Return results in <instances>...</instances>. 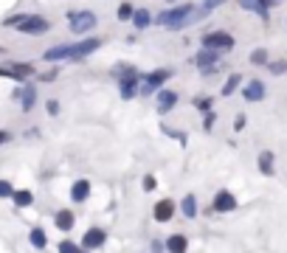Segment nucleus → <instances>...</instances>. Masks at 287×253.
<instances>
[{
    "mask_svg": "<svg viewBox=\"0 0 287 253\" xmlns=\"http://www.w3.org/2000/svg\"><path fill=\"white\" fill-rule=\"evenodd\" d=\"M113 73L124 79V76H135L138 71H135V68H130V65H116V68H113Z\"/></svg>",
    "mask_w": 287,
    "mask_h": 253,
    "instance_id": "c756f323",
    "label": "nucleus"
},
{
    "mask_svg": "<svg viewBox=\"0 0 287 253\" xmlns=\"http://www.w3.org/2000/svg\"><path fill=\"white\" fill-rule=\"evenodd\" d=\"M104 242H107V231L104 228H87L85 231V236H82V250H96V247H102Z\"/></svg>",
    "mask_w": 287,
    "mask_h": 253,
    "instance_id": "0eeeda50",
    "label": "nucleus"
},
{
    "mask_svg": "<svg viewBox=\"0 0 287 253\" xmlns=\"http://www.w3.org/2000/svg\"><path fill=\"white\" fill-rule=\"evenodd\" d=\"M138 90H141V73L118 79V93H121V99H135Z\"/></svg>",
    "mask_w": 287,
    "mask_h": 253,
    "instance_id": "1a4fd4ad",
    "label": "nucleus"
},
{
    "mask_svg": "<svg viewBox=\"0 0 287 253\" xmlns=\"http://www.w3.org/2000/svg\"><path fill=\"white\" fill-rule=\"evenodd\" d=\"M175 211H177V203L175 200H169V197H164V200H158V203H155V219H158V223H169L172 217H175Z\"/></svg>",
    "mask_w": 287,
    "mask_h": 253,
    "instance_id": "9d476101",
    "label": "nucleus"
},
{
    "mask_svg": "<svg viewBox=\"0 0 287 253\" xmlns=\"http://www.w3.org/2000/svg\"><path fill=\"white\" fill-rule=\"evenodd\" d=\"M268 68H270V73H276V76H279V73L287 71V62H284V59H281V62H270Z\"/></svg>",
    "mask_w": 287,
    "mask_h": 253,
    "instance_id": "2f4dec72",
    "label": "nucleus"
},
{
    "mask_svg": "<svg viewBox=\"0 0 287 253\" xmlns=\"http://www.w3.org/2000/svg\"><path fill=\"white\" fill-rule=\"evenodd\" d=\"M203 48H208V51H231L234 48V37L231 34H226V31H211V34H206L203 37Z\"/></svg>",
    "mask_w": 287,
    "mask_h": 253,
    "instance_id": "7ed1b4c3",
    "label": "nucleus"
},
{
    "mask_svg": "<svg viewBox=\"0 0 287 253\" xmlns=\"http://www.w3.org/2000/svg\"><path fill=\"white\" fill-rule=\"evenodd\" d=\"M9 138H12V135H9V133H0V144H6Z\"/></svg>",
    "mask_w": 287,
    "mask_h": 253,
    "instance_id": "ea45409f",
    "label": "nucleus"
},
{
    "mask_svg": "<svg viewBox=\"0 0 287 253\" xmlns=\"http://www.w3.org/2000/svg\"><path fill=\"white\" fill-rule=\"evenodd\" d=\"M96 48H102V40L99 37H93V40H79V42H65V45H54V48H48L43 54V59L48 62H79L85 59V56H90Z\"/></svg>",
    "mask_w": 287,
    "mask_h": 253,
    "instance_id": "f257e3e1",
    "label": "nucleus"
},
{
    "mask_svg": "<svg viewBox=\"0 0 287 253\" xmlns=\"http://www.w3.org/2000/svg\"><path fill=\"white\" fill-rule=\"evenodd\" d=\"M211 208H214V211H220V214H228V211H234V208H237V197H234L231 192H226V188H222V192H217V194H214Z\"/></svg>",
    "mask_w": 287,
    "mask_h": 253,
    "instance_id": "9b49d317",
    "label": "nucleus"
},
{
    "mask_svg": "<svg viewBox=\"0 0 287 253\" xmlns=\"http://www.w3.org/2000/svg\"><path fill=\"white\" fill-rule=\"evenodd\" d=\"M172 3H175V0H172Z\"/></svg>",
    "mask_w": 287,
    "mask_h": 253,
    "instance_id": "79ce46f5",
    "label": "nucleus"
},
{
    "mask_svg": "<svg viewBox=\"0 0 287 253\" xmlns=\"http://www.w3.org/2000/svg\"><path fill=\"white\" fill-rule=\"evenodd\" d=\"M31 73H34V68L25 65V62H9V65H0V76L17 79V82H23V79L31 76Z\"/></svg>",
    "mask_w": 287,
    "mask_h": 253,
    "instance_id": "6e6552de",
    "label": "nucleus"
},
{
    "mask_svg": "<svg viewBox=\"0 0 287 253\" xmlns=\"http://www.w3.org/2000/svg\"><path fill=\"white\" fill-rule=\"evenodd\" d=\"M234 130H237V133H239V130H245V115H237V121H234Z\"/></svg>",
    "mask_w": 287,
    "mask_h": 253,
    "instance_id": "c9c22d12",
    "label": "nucleus"
},
{
    "mask_svg": "<svg viewBox=\"0 0 287 253\" xmlns=\"http://www.w3.org/2000/svg\"><path fill=\"white\" fill-rule=\"evenodd\" d=\"M87 197H90V180L82 177V180H76L74 186H71V200H74V203H85Z\"/></svg>",
    "mask_w": 287,
    "mask_h": 253,
    "instance_id": "2eb2a0df",
    "label": "nucleus"
},
{
    "mask_svg": "<svg viewBox=\"0 0 287 253\" xmlns=\"http://www.w3.org/2000/svg\"><path fill=\"white\" fill-rule=\"evenodd\" d=\"M250 62H253V65H268V51L257 48L253 54H250Z\"/></svg>",
    "mask_w": 287,
    "mask_h": 253,
    "instance_id": "cd10ccee",
    "label": "nucleus"
},
{
    "mask_svg": "<svg viewBox=\"0 0 287 253\" xmlns=\"http://www.w3.org/2000/svg\"><path fill=\"white\" fill-rule=\"evenodd\" d=\"M28 239H31V247H37V250H45V247H48V234H45L43 228H31Z\"/></svg>",
    "mask_w": 287,
    "mask_h": 253,
    "instance_id": "aec40b11",
    "label": "nucleus"
},
{
    "mask_svg": "<svg viewBox=\"0 0 287 253\" xmlns=\"http://www.w3.org/2000/svg\"><path fill=\"white\" fill-rule=\"evenodd\" d=\"M133 23H135V28H147L149 23H152V12H147V9H135V14H133Z\"/></svg>",
    "mask_w": 287,
    "mask_h": 253,
    "instance_id": "4be33fe9",
    "label": "nucleus"
},
{
    "mask_svg": "<svg viewBox=\"0 0 287 253\" xmlns=\"http://www.w3.org/2000/svg\"><path fill=\"white\" fill-rule=\"evenodd\" d=\"M82 247L76 245V242H71V239H62L59 242V253H79Z\"/></svg>",
    "mask_w": 287,
    "mask_h": 253,
    "instance_id": "c85d7f7f",
    "label": "nucleus"
},
{
    "mask_svg": "<svg viewBox=\"0 0 287 253\" xmlns=\"http://www.w3.org/2000/svg\"><path fill=\"white\" fill-rule=\"evenodd\" d=\"M222 3H226V0H203V12H211V9H217V6H222Z\"/></svg>",
    "mask_w": 287,
    "mask_h": 253,
    "instance_id": "72a5a7b5",
    "label": "nucleus"
},
{
    "mask_svg": "<svg viewBox=\"0 0 287 253\" xmlns=\"http://www.w3.org/2000/svg\"><path fill=\"white\" fill-rule=\"evenodd\" d=\"M245 99H248V102H262L265 99V84L259 82V79H250L248 84H245Z\"/></svg>",
    "mask_w": 287,
    "mask_h": 253,
    "instance_id": "dca6fc26",
    "label": "nucleus"
},
{
    "mask_svg": "<svg viewBox=\"0 0 287 253\" xmlns=\"http://www.w3.org/2000/svg\"><path fill=\"white\" fill-rule=\"evenodd\" d=\"M211 124H214V113H206V130H211Z\"/></svg>",
    "mask_w": 287,
    "mask_h": 253,
    "instance_id": "58836bf2",
    "label": "nucleus"
},
{
    "mask_svg": "<svg viewBox=\"0 0 287 253\" xmlns=\"http://www.w3.org/2000/svg\"><path fill=\"white\" fill-rule=\"evenodd\" d=\"M68 23H71L74 34H85V31H90L96 25V14L93 12H74V14H68Z\"/></svg>",
    "mask_w": 287,
    "mask_h": 253,
    "instance_id": "20e7f679",
    "label": "nucleus"
},
{
    "mask_svg": "<svg viewBox=\"0 0 287 253\" xmlns=\"http://www.w3.org/2000/svg\"><path fill=\"white\" fill-rule=\"evenodd\" d=\"M12 200H14V205H17V208H28V205L34 203V194H31L28 188H20V192L12 194Z\"/></svg>",
    "mask_w": 287,
    "mask_h": 253,
    "instance_id": "412c9836",
    "label": "nucleus"
},
{
    "mask_svg": "<svg viewBox=\"0 0 287 253\" xmlns=\"http://www.w3.org/2000/svg\"><path fill=\"white\" fill-rule=\"evenodd\" d=\"M141 186H144V192H155V186H158V183H155L152 175H147L144 180H141Z\"/></svg>",
    "mask_w": 287,
    "mask_h": 253,
    "instance_id": "473e14b6",
    "label": "nucleus"
},
{
    "mask_svg": "<svg viewBox=\"0 0 287 253\" xmlns=\"http://www.w3.org/2000/svg\"><path fill=\"white\" fill-rule=\"evenodd\" d=\"M259 172H262V175H273V155H270V152H262V155H259Z\"/></svg>",
    "mask_w": 287,
    "mask_h": 253,
    "instance_id": "b1692460",
    "label": "nucleus"
},
{
    "mask_svg": "<svg viewBox=\"0 0 287 253\" xmlns=\"http://www.w3.org/2000/svg\"><path fill=\"white\" fill-rule=\"evenodd\" d=\"M166 245V250L169 253H186V245H189V239H186L183 234H172L169 239L164 242Z\"/></svg>",
    "mask_w": 287,
    "mask_h": 253,
    "instance_id": "a211bd4d",
    "label": "nucleus"
},
{
    "mask_svg": "<svg viewBox=\"0 0 287 253\" xmlns=\"http://www.w3.org/2000/svg\"><path fill=\"white\" fill-rule=\"evenodd\" d=\"M48 28H51V23L45 17H37V14H28V17L17 25L20 34H45Z\"/></svg>",
    "mask_w": 287,
    "mask_h": 253,
    "instance_id": "39448f33",
    "label": "nucleus"
},
{
    "mask_svg": "<svg viewBox=\"0 0 287 253\" xmlns=\"http://www.w3.org/2000/svg\"><path fill=\"white\" fill-rule=\"evenodd\" d=\"M192 104H195L200 113H211V96H195V102Z\"/></svg>",
    "mask_w": 287,
    "mask_h": 253,
    "instance_id": "a878e982",
    "label": "nucleus"
},
{
    "mask_svg": "<svg viewBox=\"0 0 287 253\" xmlns=\"http://www.w3.org/2000/svg\"><path fill=\"white\" fill-rule=\"evenodd\" d=\"M48 113H51V115L59 113V102H56V99H51V102H48Z\"/></svg>",
    "mask_w": 287,
    "mask_h": 253,
    "instance_id": "f704fd0d",
    "label": "nucleus"
},
{
    "mask_svg": "<svg viewBox=\"0 0 287 253\" xmlns=\"http://www.w3.org/2000/svg\"><path fill=\"white\" fill-rule=\"evenodd\" d=\"M12 194H14L12 183H9V180H0V200H9Z\"/></svg>",
    "mask_w": 287,
    "mask_h": 253,
    "instance_id": "7c9ffc66",
    "label": "nucleus"
},
{
    "mask_svg": "<svg viewBox=\"0 0 287 253\" xmlns=\"http://www.w3.org/2000/svg\"><path fill=\"white\" fill-rule=\"evenodd\" d=\"M239 6L248 9V12H253V14H259L262 20H268V9H265L259 0H239Z\"/></svg>",
    "mask_w": 287,
    "mask_h": 253,
    "instance_id": "5701e85b",
    "label": "nucleus"
},
{
    "mask_svg": "<svg viewBox=\"0 0 287 253\" xmlns=\"http://www.w3.org/2000/svg\"><path fill=\"white\" fill-rule=\"evenodd\" d=\"M166 135H172V138H177L180 144H186V135L183 133H172V130H166Z\"/></svg>",
    "mask_w": 287,
    "mask_h": 253,
    "instance_id": "e433bc0d",
    "label": "nucleus"
},
{
    "mask_svg": "<svg viewBox=\"0 0 287 253\" xmlns=\"http://www.w3.org/2000/svg\"><path fill=\"white\" fill-rule=\"evenodd\" d=\"M79 253H90V250H79Z\"/></svg>",
    "mask_w": 287,
    "mask_h": 253,
    "instance_id": "a19ab883",
    "label": "nucleus"
},
{
    "mask_svg": "<svg viewBox=\"0 0 287 253\" xmlns=\"http://www.w3.org/2000/svg\"><path fill=\"white\" fill-rule=\"evenodd\" d=\"M17 96H20V107H23V113H31V110H34V102H37V87H34V84H25Z\"/></svg>",
    "mask_w": 287,
    "mask_h": 253,
    "instance_id": "4468645a",
    "label": "nucleus"
},
{
    "mask_svg": "<svg viewBox=\"0 0 287 253\" xmlns=\"http://www.w3.org/2000/svg\"><path fill=\"white\" fill-rule=\"evenodd\" d=\"M177 104V93L175 90H158V99H155V107H158V113H169L172 107Z\"/></svg>",
    "mask_w": 287,
    "mask_h": 253,
    "instance_id": "ddd939ff",
    "label": "nucleus"
},
{
    "mask_svg": "<svg viewBox=\"0 0 287 253\" xmlns=\"http://www.w3.org/2000/svg\"><path fill=\"white\" fill-rule=\"evenodd\" d=\"M180 211H183L186 219H195L197 217V197H195V194H186V197L180 200Z\"/></svg>",
    "mask_w": 287,
    "mask_h": 253,
    "instance_id": "6ab92c4d",
    "label": "nucleus"
},
{
    "mask_svg": "<svg viewBox=\"0 0 287 253\" xmlns=\"http://www.w3.org/2000/svg\"><path fill=\"white\" fill-rule=\"evenodd\" d=\"M239 82H242V76H239V73H231V76H228V82L222 84V96H231V93L239 87Z\"/></svg>",
    "mask_w": 287,
    "mask_h": 253,
    "instance_id": "393cba45",
    "label": "nucleus"
},
{
    "mask_svg": "<svg viewBox=\"0 0 287 253\" xmlns=\"http://www.w3.org/2000/svg\"><path fill=\"white\" fill-rule=\"evenodd\" d=\"M54 223H56V228H59L62 234H68V231L76 225V217H74V211H68V208H65V211H59V214L54 217Z\"/></svg>",
    "mask_w": 287,
    "mask_h": 253,
    "instance_id": "f3484780",
    "label": "nucleus"
},
{
    "mask_svg": "<svg viewBox=\"0 0 287 253\" xmlns=\"http://www.w3.org/2000/svg\"><path fill=\"white\" fill-rule=\"evenodd\" d=\"M169 76H172V71H166V68H161V71H152L149 76H144V79H141L144 84H141V90H138V93H144V96H147V93L158 90V87H161V84H164Z\"/></svg>",
    "mask_w": 287,
    "mask_h": 253,
    "instance_id": "423d86ee",
    "label": "nucleus"
},
{
    "mask_svg": "<svg viewBox=\"0 0 287 253\" xmlns=\"http://www.w3.org/2000/svg\"><path fill=\"white\" fill-rule=\"evenodd\" d=\"M217 59H220V54H217V51H208V48H203L200 54L195 56V65L200 68L203 73H206V71H214V68H217Z\"/></svg>",
    "mask_w": 287,
    "mask_h": 253,
    "instance_id": "f8f14e48",
    "label": "nucleus"
},
{
    "mask_svg": "<svg viewBox=\"0 0 287 253\" xmlns=\"http://www.w3.org/2000/svg\"><path fill=\"white\" fill-rule=\"evenodd\" d=\"M133 14H135L133 3H121V6H118V14H116V17H118V20H133Z\"/></svg>",
    "mask_w": 287,
    "mask_h": 253,
    "instance_id": "bb28decb",
    "label": "nucleus"
},
{
    "mask_svg": "<svg viewBox=\"0 0 287 253\" xmlns=\"http://www.w3.org/2000/svg\"><path fill=\"white\" fill-rule=\"evenodd\" d=\"M200 17H206V12H203L200 6H192V3H183V6H177V9H169V12H161L158 17H155V23H158V25H166V28H186V25L197 23Z\"/></svg>",
    "mask_w": 287,
    "mask_h": 253,
    "instance_id": "f03ea898",
    "label": "nucleus"
},
{
    "mask_svg": "<svg viewBox=\"0 0 287 253\" xmlns=\"http://www.w3.org/2000/svg\"><path fill=\"white\" fill-rule=\"evenodd\" d=\"M259 3H262L265 9H270V6H276V3H281V0H259Z\"/></svg>",
    "mask_w": 287,
    "mask_h": 253,
    "instance_id": "4c0bfd02",
    "label": "nucleus"
}]
</instances>
